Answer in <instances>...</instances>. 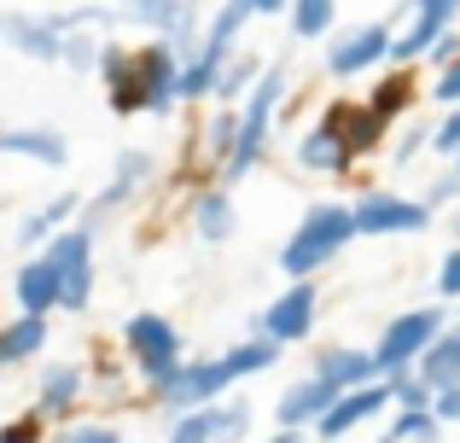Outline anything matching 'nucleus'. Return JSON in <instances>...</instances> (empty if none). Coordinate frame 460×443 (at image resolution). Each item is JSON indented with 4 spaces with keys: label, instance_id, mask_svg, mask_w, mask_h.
<instances>
[{
    "label": "nucleus",
    "instance_id": "nucleus-1",
    "mask_svg": "<svg viewBox=\"0 0 460 443\" xmlns=\"http://www.w3.org/2000/svg\"><path fill=\"white\" fill-rule=\"evenodd\" d=\"M100 82L111 88V111L117 117H164L181 105V53L169 41L146 47H117L105 41L100 53Z\"/></svg>",
    "mask_w": 460,
    "mask_h": 443
},
{
    "label": "nucleus",
    "instance_id": "nucleus-17",
    "mask_svg": "<svg viewBox=\"0 0 460 443\" xmlns=\"http://www.w3.org/2000/svg\"><path fill=\"white\" fill-rule=\"evenodd\" d=\"M0 152H6V158H35V164H47V170H58V164L70 158L58 128H6V135H0Z\"/></svg>",
    "mask_w": 460,
    "mask_h": 443
},
{
    "label": "nucleus",
    "instance_id": "nucleus-34",
    "mask_svg": "<svg viewBox=\"0 0 460 443\" xmlns=\"http://www.w3.org/2000/svg\"><path fill=\"white\" fill-rule=\"evenodd\" d=\"M438 292L443 297H460V245L443 257V269H438Z\"/></svg>",
    "mask_w": 460,
    "mask_h": 443
},
{
    "label": "nucleus",
    "instance_id": "nucleus-37",
    "mask_svg": "<svg viewBox=\"0 0 460 443\" xmlns=\"http://www.w3.org/2000/svg\"><path fill=\"white\" fill-rule=\"evenodd\" d=\"M455 175H460V164H455Z\"/></svg>",
    "mask_w": 460,
    "mask_h": 443
},
{
    "label": "nucleus",
    "instance_id": "nucleus-6",
    "mask_svg": "<svg viewBox=\"0 0 460 443\" xmlns=\"http://www.w3.org/2000/svg\"><path fill=\"white\" fill-rule=\"evenodd\" d=\"M314 309H321V292H314V280H292L280 297H274L269 309H262V339L269 344H304L309 332H314Z\"/></svg>",
    "mask_w": 460,
    "mask_h": 443
},
{
    "label": "nucleus",
    "instance_id": "nucleus-31",
    "mask_svg": "<svg viewBox=\"0 0 460 443\" xmlns=\"http://www.w3.org/2000/svg\"><path fill=\"white\" fill-rule=\"evenodd\" d=\"M58 443H123V438H117V426H105V421H82V426H70Z\"/></svg>",
    "mask_w": 460,
    "mask_h": 443
},
{
    "label": "nucleus",
    "instance_id": "nucleus-8",
    "mask_svg": "<svg viewBox=\"0 0 460 443\" xmlns=\"http://www.w3.org/2000/svg\"><path fill=\"white\" fill-rule=\"evenodd\" d=\"M431 222L426 199H402V193H361L356 199V227L361 234H420Z\"/></svg>",
    "mask_w": 460,
    "mask_h": 443
},
{
    "label": "nucleus",
    "instance_id": "nucleus-23",
    "mask_svg": "<svg viewBox=\"0 0 460 443\" xmlns=\"http://www.w3.org/2000/svg\"><path fill=\"white\" fill-rule=\"evenodd\" d=\"M65 217H76V199H70V193H58L53 205L30 210V217L18 222V245H41V239H47V245H53V239L65 234V227H58V222H65Z\"/></svg>",
    "mask_w": 460,
    "mask_h": 443
},
{
    "label": "nucleus",
    "instance_id": "nucleus-33",
    "mask_svg": "<svg viewBox=\"0 0 460 443\" xmlns=\"http://www.w3.org/2000/svg\"><path fill=\"white\" fill-rule=\"evenodd\" d=\"M41 438V414H18V421H6V432H0V443H35Z\"/></svg>",
    "mask_w": 460,
    "mask_h": 443
},
{
    "label": "nucleus",
    "instance_id": "nucleus-30",
    "mask_svg": "<svg viewBox=\"0 0 460 443\" xmlns=\"http://www.w3.org/2000/svg\"><path fill=\"white\" fill-rule=\"evenodd\" d=\"M169 443H216V421H210V409L181 414V421L169 426Z\"/></svg>",
    "mask_w": 460,
    "mask_h": 443
},
{
    "label": "nucleus",
    "instance_id": "nucleus-4",
    "mask_svg": "<svg viewBox=\"0 0 460 443\" xmlns=\"http://www.w3.org/2000/svg\"><path fill=\"white\" fill-rule=\"evenodd\" d=\"M443 332H449V315H443V309H408V315H396L391 327L379 332V344H373V362H379V379L414 374V368L431 356V344H438Z\"/></svg>",
    "mask_w": 460,
    "mask_h": 443
},
{
    "label": "nucleus",
    "instance_id": "nucleus-10",
    "mask_svg": "<svg viewBox=\"0 0 460 443\" xmlns=\"http://www.w3.org/2000/svg\"><path fill=\"white\" fill-rule=\"evenodd\" d=\"M321 123L349 146V158H367V152L385 140V117L373 111L367 100H332V105L321 111Z\"/></svg>",
    "mask_w": 460,
    "mask_h": 443
},
{
    "label": "nucleus",
    "instance_id": "nucleus-20",
    "mask_svg": "<svg viewBox=\"0 0 460 443\" xmlns=\"http://www.w3.org/2000/svg\"><path fill=\"white\" fill-rule=\"evenodd\" d=\"M6 41L18 47V53H30V58H65V47H70V35L65 30H53V18L47 23H35V18H6Z\"/></svg>",
    "mask_w": 460,
    "mask_h": 443
},
{
    "label": "nucleus",
    "instance_id": "nucleus-5",
    "mask_svg": "<svg viewBox=\"0 0 460 443\" xmlns=\"http://www.w3.org/2000/svg\"><path fill=\"white\" fill-rule=\"evenodd\" d=\"M123 339H128V350H135V368H140V379L157 391V385H169V379L181 374V332H175V321H164V315H135L123 327Z\"/></svg>",
    "mask_w": 460,
    "mask_h": 443
},
{
    "label": "nucleus",
    "instance_id": "nucleus-36",
    "mask_svg": "<svg viewBox=\"0 0 460 443\" xmlns=\"http://www.w3.org/2000/svg\"><path fill=\"white\" fill-rule=\"evenodd\" d=\"M269 443H304V432H274Z\"/></svg>",
    "mask_w": 460,
    "mask_h": 443
},
{
    "label": "nucleus",
    "instance_id": "nucleus-24",
    "mask_svg": "<svg viewBox=\"0 0 460 443\" xmlns=\"http://www.w3.org/2000/svg\"><path fill=\"white\" fill-rule=\"evenodd\" d=\"M41 344H47V321H41V315H18L6 332H0V362L18 368V362H30Z\"/></svg>",
    "mask_w": 460,
    "mask_h": 443
},
{
    "label": "nucleus",
    "instance_id": "nucleus-32",
    "mask_svg": "<svg viewBox=\"0 0 460 443\" xmlns=\"http://www.w3.org/2000/svg\"><path fill=\"white\" fill-rule=\"evenodd\" d=\"M431 146H438V152H449V158L460 164V111H449L438 128H431Z\"/></svg>",
    "mask_w": 460,
    "mask_h": 443
},
{
    "label": "nucleus",
    "instance_id": "nucleus-19",
    "mask_svg": "<svg viewBox=\"0 0 460 443\" xmlns=\"http://www.w3.org/2000/svg\"><path fill=\"white\" fill-rule=\"evenodd\" d=\"M192 227H199V239H210V245L234 239V234H239L234 193H227V187H210V193H199V205H192Z\"/></svg>",
    "mask_w": 460,
    "mask_h": 443
},
{
    "label": "nucleus",
    "instance_id": "nucleus-25",
    "mask_svg": "<svg viewBox=\"0 0 460 443\" xmlns=\"http://www.w3.org/2000/svg\"><path fill=\"white\" fill-rule=\"evenodd\" d=\"M367 105L385 117V123H391V117H402L408 105H414V76H408V70H391V76H379V82H373V93H367Z\"/></svg>",
    "mask_w": 460,
    "mask_h": 443
},
{
    "label": "nucleus",
    "instance_id": "nucleus-15",
    "mask_svg": "<svg viewBox=\"0 0 460 443\" xmlns=\"http://www.w3.org/2000/svg\"><path fill=\"white\" fill-rule=\"evenodd\" d=\"M385 409H396V385L385 379V385H367V391H349V397H338V409L326 414L314 432L321 438H349L356 426H367L373 414H385Z\"/></svg>",
    "mask_w": 460,
    "mask_h": 443
},
{
    "label": "nucleus",
    "instance_id": "nucleus-11",
    "mask_svg": "<svg viewBox=\"0 0 460 443\" xmlns=\"http://www.w3.org/2000/svg\"><path fill=\"white\" fill-rule=\"evenodd\" d=\"M391 53H396V35L385 30V23H367V30H356V35L326 47V70H332V76H361V70H373Z\"/></svg>",
    "mask_w": 460,
    "mask_h": 443
},
{
    "label": "nucleus",
    "instance_id": "nucleus-3",
    "mask_svg": "<svg viewBox=\"0 0 460 443\" xmlns=\"http://www.w3.org/2000/svg\"><path fill=\"white\" fill-rule=\"evenodd\" d=\"M280 88H286V65H269V70H262V82L251 88V100L239 105V146H234V158L222 164V182H239V175H251L262 164L269 135H274V105H280Z\"/></svg>",
    "mask_w": 460,
    "mask_h": 443
},
{
    "label": "nucleus",
    "instance_id": "nucleus-29",
    "mask_svg": "<svg viewBox=\"0 0 460 443\" xmlns=\"http://www.w3.org/2000/svg\"><path fill=\"white\" fill-rule=\"evenodd\" d=\"M438 409H396V421H391V443H402V438H420V443H431L438 438Z\"/></svg>",
    "mask_w": 460,
    "mask_h": 443
},
{
    "label": "nucleus",
    "instance_id": "nucleus-22",
    "mask_svg": "<svg viewBox=\"0 0 460 443\" xmlns=\"http://www.w3.org/2000/svg\"><path fill=\"white\" fill-rule=\"evenodd\" d=\"M82 368H70V362H53V368H41V414H70L76 409V397H82Z\"/></svg>",
    "mask_w": 460,
    "mask_h": 443
},
{
    "label": "nucleus",
    "instance_id": "nucleus-16",
    "mask_svg": "<svg viewBox=\"0 0 460 443\" xmlns=\"http://www.w3.org/2000/svg\"><path fill=\"white\" fill-rule=\"evenodd\" d=\"M146 182H152V158H146V152H123V158H117V170H111V187H105V193L88 205V222H82V227L93 234V222H100L105 210H117L123 199H135Z\"/></svg>",
    "mask_w": 460,
    "mask_h": 443
},
{
    "label": "nucleus",
    "instance_id": "nucleus-2",
    "mask_svg": "<svg viewBox=\"0 0 460 443\" xmlns=\"http://www.w3.org/2000/svg\"><path fill=\"white\" fill-rule=\"evenodd\" d=\"M356 234H361L356 205H309L304 222H297L292 239H286V251H280V269L292 274V280H309V274H321Z\"/></svg>",
    "mask_w": 460,
    "mask_h": 443
},
{
    "label": "nucleus",
    "instance_id": "nucleus-21",
    "mask_svg": "<svg viewBox=\"0 0 460 443\" xmlns=\"http://www.w3.org/2000/svg\"><path fill=\"white\" fill-rule=\"evenodd\" d=\"M420 379H426L438 397H449V391L460 397V327H449L438 344H431V356L420 362Z\"/></svg>",
    "mask_w": 460,
    "mask_h": 443
},
{
    "label": "nucleus",
    "instance_id": "nucleus-27",
    "mask_svg": "<svg viewBox=\"0 0 460 443\" xmlns=\"http://www.w3.org/2000/svg\"><path fill=\"white\" fill-rule=\"evenodd\" d=\"M286 18H292V35H297V41H314V35L332 30L338 6H332V0H304V6H292Z\"/></svg>",
    "mask_w": 460,
    "mask_h": 443
},
{
    "label": "nucleus",
    "instance_id": "nucleus-28",
    "mask_svg": "<svg viewBox=\"0 0 460 443\" xmlns=\"http://www.w3.org/2000/svg\"><path fill=\"white\" fill-rule=\"evenodd\" d=\"M210 421H216V443H239V438L251 432V403H245V397L216 403V409H210Z\"/></svg>",
    "mask_w": 460,
    "mask_h": 443
},
{
    "label": "nucleus",
    "instance_id": "nucleus-7",
    "mask_svg": "<svg viewBox=\"0 0 460 443\" xmlns=\"http://www.w3.org/2000/svg\"><path fill=\"white\" fill-rule=\"evenodd\" d=\"M47 262L65 280V309H88V297H93V234L88 227H65L47 245Z\"/></svg>",
    "mask_w": 460,
    "mask_h": 443
},
{
    "label": "nucleus",
    "instance_id": "nucleus-12",
    "mask_svg": "<svg viewBox=\"0 0 460 443\" xmlns=\"http://www.w3.org/2000/svg\"><path fill=\"white\" fill-rule=\"evenodd\" d=\"M338 409V391L326 385V379H297L292 391L280 397V409H274V421H280V432H304V426H321L326 414Z\"/></svg>",
    "mask_w": 460,
    "mask_h": 443
},
{
    "label": "nucleus",
    "instance_id": "nucleus-18",
    "mask_svg": "<svg viewBox=\"0 0 460 443\" xmlns=\"http://www.w3.org/2000/svg\"><path fill=\"white\" fill-rule=\"evenodd\" d=\"M297 164H304V170H326V175H349V170H356L349 146H344V140H338L326 123H314L309 135L297 140Z\"/></svg>",
    "mask_w": 460,
    "mask_h": 443
},
{
    "label": "nucleus",
    "instance_id": "nucleus-35",
    "mask_svg": "<svg viewBox=\"0 0 460 443\" xmlns=\"http://www.w3.org/2000/svg\"><path fill=\"white\" fill-rule=\"evenodd\" d=\"M431 93H438V100H449L455 111H460V58H455V65L438 76V88H431Z\"/></svg>",
    "mask_w": 460,
    "mask_h": 443
},
{
    "label": "nucleus",
    "instance_id": "nucleus-9",
    "mask_svg": "<svg viewBox=\"0 0 460 443\" xmlns=\"http://www.w3.org/2000/svg\"><path fill=\"white\" fill-rule=\"evenodd\" d=\"M455 18H460L455 0H420V6L408 12V30L396 35V53H391V58H396V70L414 65L420 53H438V41L455 30Z\"/></svg>",
    "mask_w": 460,
    "mask_h": 443
},
{
    "label": "nucleus",
    "instance_id": "nucleus-14",
    "mask_svg": "<svg viewBox=\"0 0 460 443\" xmlns=\"http://www.w3.org/2000/svg\"><path fill=\"white\" fill-rule=\"evenodd\" d=\"M314 379H326L338 397H349V391H367V385H385V379H379V362H373V350H344V344L314 356Z\"/></svg>",
    "mask_w": 460,
    "mask_h": 443
},
{
    "label": "nucleus",
    "instance_id": "nucleus-26",
    "mask_svg": "<svg viewBox=\"0 0 460 443\" xmlns=\"http://www.w3.org/2000/svg\"><path fill=\"white\" fill-rule=\"evenodd\" d=\"M257 82H262L257 58H227L222 82H216V100H222V111H234V100H239V93L251 100V88H257Z\"/></svg>",
    "mask_w": 460,
    "mask_h": 443
},
{
    "label": "nucleus",
    "instance_id": "nucleus-13",
    "mask_svg": "<svg viewBox=\"0 0 460 443\" xmlns=\"http://www.w3.org/2000/svg\"><path fill=\"white\" fill-rule=\"evenodd\" d=\"M12 297H18V309L23 315H53V309H65V280H58V269L47 257H35V262H23L18 274H12Z\"/></svg>",
    "mask_w": 460,
    "mask_h": 443
}]
</instances>
